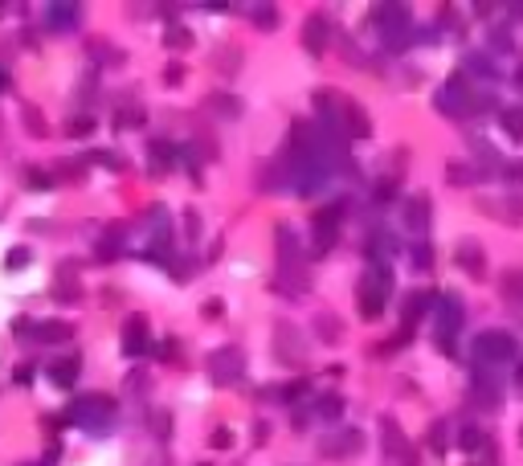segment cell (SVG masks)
<instances>
[{
    "instance_id": "1",
    "label": "cell",
    "mask_w": 523,
    "mask_h": 466,
    "mask_svg": "<svg viewBox=\"0 0 523 466\" xmlns=\"http://www.w3.org/2000/svg\"><path fill=\"white\" fill-rule=\"evenodd\" d=\"M66 421H78V425H86V430H111L115 425V401L107 393H86L82 401H74L70 409H66Z\"/></svg>"
},
{
    "instance_id": "2",
    "label": "cell",
    "mask_w": 523,
    "mask_h": 466,
    "mask_svg": "<svg viewBox=\"0 0 523 466\" xmlns=\"http://www.w3.org/2000/svg\"><path fill=\"white\" fill-rule=\"evenodd\" d=\"M147 348H151L147 319H143V315H131V319L123 324V352H127V356H143Z\"/></svg>"
},
{
    "instance_id": "3",
    "label": "cell",
    "mask_w": 523,
    "mask_h": 466,
    "mask_svg": "<svg viewBox=\"0 0 523 466\" xmlns=\"http://www.w3.org/2000/svg\"><path fill=\"white\" fill-rule=\"evenodd\" d=\"M209 376L217 385H229L233 376H241V352L238 348H221L217 356H209Z\"/></svg>"
},
{
    "instance_id": "4",
    "label": "cell",
    "mask_w": 523,
    "mask_h": 466,
    "mask_svg": "<svg viewBox=\"0 0 523 466\" xmlns=\"http://www.w3.org/2000/svg\"><path fill=\"white\" fill-rule=\"evenodd\" d=\"M478 360H511V352H515V340L511 335H503V331H487V335H478Z\"/></svg>"
},
{
    "instance_id": "5",
    "label": "cell",
    "mask_w": 523,
    "mask_h": 466,
    "mask_svg": "<svg viewBox=\"0 0 523 466\" xmlns=\"http://www.w3.org/2000/svg\"><path fill=\"white\" fill-rule=\"evenodd\" d=\"M360 450V430H339L323 442V458H348Z\"/></svg>"
},
{
    "instance_id": "6",
    "label": "cell",
    "mask_w": 523,
    "mask_h": 466,
    "mask_svg": "<svg viewBox=\"0 0 523 466\" xmlns=\"http://www.w3.org/2000/svg\"><path fill=\"white\" fill-rule=\"evenodd\" d=\"M78 373H82V360L78 356H66V360H49L46 376L57 385V389H70L74 380H78Z\"/></svg>"
},
{
    "instance_id": "7",
    "label": "cell",
    "mask_w": 523,
    "mask_h": 466,
    "mask_svg": "<svg viewBox=\"0 0 523 466\" xmlns=\"http://www.w3.org/2000/svg\"><path fill=\"white\" fill-rule=\"evenodd\" d=\"M303 46H307V53H315V58L327 49V17H319V13H315V17L303 25Z\"/></svg>"
},
{
    "instance_id": "8",
    "label": "cell",
    "mask_w": 523,
    "mask_h": 466,
    "mask_svg": "<svg viewBox=\"0 0 523 466\" xmlns=\"http://www.w3.org/2000/svg\"><path fill=\"white\" fill-rule=\"evenodd\" d=\"M307 352H303V340H299V331L290 324H278V360L286 364H294V360H303Z\"/></svg>"
},
{
    "instance_id": "9",
    "label": "cell",
    "mask_w": 523,
    "mask_h": 466,
    "mask_svg": "<svg viewBox=\"0 0 523 466\" xmlns=\"http://www.w3.org/2000/svg\"><path fill=\"white\" fill-rule=\"evenodd\" d=\"M78 21V4H46V29H57L66 33Z\"/></svg>"
},
{
    "instance_id": "10",
    "label": "cell",
    "mask_w": 523,
    "mask_h": 466,
    "mask_svg": "<svg viewBox=\"0 0 523 466\" xmlns=\"http://www.w3.org/2000/svg\"><path fill=\"white\" fill-rule=\"evenodd\" d=\"M29 335H33L37 344H66V340L74 335V327L53 319V324H33V331H29Z\"/></svg>"
},
{
    "instance_id": "11",
    "label": "cell",
    "mask_w": 523,
    "mask_h": 466,
    "mask_svg": "<svg viewBox=\"0 0 523 466\" xmlns=\"http://www.w3.org/2000/svg\"><path fill=\"white\" fill-rule=\"evenodd\" d=\"M384 442H388V446H384L388 454H401L405 466H417V454H413V450L405 446V434L397 430V425H393V421H384Z\"/></svg>"
},
{
    "instance_id": "12",
    "label": "cell",
    "mask_w": 523,
    "mask_h": 466,
    "mask_svg": "<svg viewBox=\"0 0 523 466\" xmlns=\"http://www.w3.org/2000/svg\"><path fill=\"white\" fill-rule=\"evenodd\" d=\"M405 225H409V229H426L429 225V201L426 197H413V201L405 205Z\"/></svg>"
},
{
    "instance_id": "13",
    "label": "cell",
    "mask_w": 523,
    "mask_h": 466,
    "mask_svg": "<svg viewBox=\"0 0 523 466\" xmlns=\"http://www.w3.org/2000/svg\"><path fill=\"white\" fill-rule=\"evenodd\" d=\"M344 115H348V131H352V135H368V131H372V123H368V115H364V107L344 102Z\"/></svg>"
},
{
    "instance_id": "14",
    "label": "cell",
    "mask_w": 523,
    "mask_h": 466,
    "mask_svg": "<svg viewBox=\"0 0 523 466\" xmlns=\"http://www.w3.org/2000/svg\"><path fill=\"white\" fill-rule=\"evenodd\" d=\"M458 262H462L470 274H482V250H478V241H462V246H458Z\"/></svg>"
},
{
    "instance_id": "15",
    "label": "cell",
    "mask_w": 523,
    "mask_h": 466,
    "mask_svg": "<svg viewBox=\"0 0 523 466\" xmlns=\"http://www.w3.org/2000/svg\"><path fill=\"white\" fill-rule=\"evenodd\" d=\"M499 291H503L507 303H519V299H523V270H507L503 282H499Z\"/></svg>"
},
{
    "instance_id": "16",
    "label": "cell",
    "mask_w": 523,
    "mask_h": 466,
    "mask_svg": "<svg viewBox=\"0 0 523 466\" xmlns=\"http://www.w3.org/2000/svg\"><path fill=\"white\" fill-rule=\"evenodd\" d=\"M205 107H209V111H217V115H225V119H238L241 115V102H238V98H229V94H213Z\"/></svg>"
},
{
    "instance_id": "17",
    "label": "cell",
    "mask_w": 523,
    "mask_h": 466,
    "mask_svg": "<svg viewBox=\"0 0 523 466\" xmlns=\"http://www.w3.org/2000/svg\"><path fill=\"white\" fill-rule=\"evenodd\" d=\"M25 180H29V188H37V192H46V188L57 185L49 168H29V172H25Z\"/></svg>"
},
{
    "instance_id": "18",
    "label": "cell",
    "mask_w": 523,
    "mask_h": 466,
    "mask_svg": "<svg viewBox=\"0 0 523 466\" xmlns=\"http://www.w3.org/2000/svg\"><path fill=\"white\" fill-rule=\"evenodd\" d=\"M33 262V254H29V246H13L8 254H4V270H25Z\"/></svg>"
},
{
    "instance_id": "19",
    "label": "cell",
    "mask_w": 523,
    "mask_h": 466,
    "mask_svg": "<svg viewBox=\"0 0 523 466\" xmlns=\"http://www.w3.org/2000/svg\"><path fill=\"white\" fill-rule=\"evenodd\" d=\"M164 46L168 49H189L192 46V33H189V29H180V25H172V29L164 33Z\"/></svg>"
},
{
    "instance_id": "20",
    "label": "cell",
    "mask_w": 523,
    "mask_h": 466,
    "mask_svg": "<svg viewBox=\"0 0 523 466\" xmlns=\"http://www.w3.org/2000/svg\"><path fill=\"white\" fill-rule=\"evenodd\" d=\"M25 131L37 135V140H46V123H41V111H37V107H25Z\"/></svg>"
},
{
    "instance_id": "21",
    "label": "cell",
    "mask_w": 523,
    "mask_h": 466,
    "mask_svg": "<svg viewBox=\"0 0 523 466\" xmlns=\"http://www.w3.org/2000/svg\"><path fill=\"white\" fill-rule=\"evenodd\" d=\"M90 131H95V119L90 115H78V119L66 123V135H74V140H82V135H90Z\"/></svg>"
},
{
    "instance_id": "22",
    "label": "cell",
    "mask_w": 523,
    "mask_h": 466,
    "mask_svg": "<svg viewBox=\"0 0 523 466\" xmlns=\"http://www.w3.org/2000/svg\"><path fill=\"white\" fill-rule=\"evenodd\" d=\"M238 66H241V49H238V46L221 49V58H217V70H221V74H225V70L233 74V70H238Z\"/></svg>"
},
{
    "instance_id": "23",
    "label": "cell",
    "mask_w": 523,
    "mask_h": 466,
    "mask_svg": "<svg viewBox=\"0 0 523 466\" xmlns=\"http://www.w3.org/2000/svg\"><path fill=\"white\" fill-rule=\"evenodd\" d=\"M315 327H319V335H323V340H339V335H344V327L335 324V319H327V315H319V319H315Z\"/></svg>"
},
{
    "instance_id": "24",
    "label": "cell",
    "mask_w": 523,
    "mask_h": 466,
    "mask_svg": "<svg viewBox=\"0 0 523 466\" xmlns=\"http://www.w3.org/2000/svg\"><path fill=\"white\" fill-rule=\"evenodd\" d=\"M49 172H53V180H57V176H66V180H82V164H70V160H62L57 168H49Z\"/></svg>"
},
{
    "instance_id": "25",
    "label": "cell",
    "mask_w": 523,
    "mask_h": 466,
    "mask_svg": "<svg viewBox=\"0 0 523 466\" xmlns=\"http://www.w3.org/2000/svg\"><path fill=\"white\" fill-rule=\"evenodd\" d=\"M151 160H156V168H160V164H172V143H164V140H156L151 143Z\"/></svg>"
},
{
    "instance_id": "26",
    "label": "cell",
    "mask_w": 523,
    "mask_h": 466,
    "mask_svg": "<svg viewBox=\"0 0 523 466\" xmlns=\"http://www.w3.org/2000/svg\"><path fill=\"white\" fill-rule=\"evenodd\" d=\"M209 446H213V450H229V446H233V430H225V425H221V430H213Z\"/></svg>"
},
{
    "instance_id": "27",
    "label": "cell",
    "mask_w": 523,
    "mask_h": 466,
    "mask_svg": "<svg viewBox=\"0 0 523 466\" xmlns=\"http://www.w3.org/2000/svg\"><path fill=\"white\" fill-rule=\"evenodd\" d=\"M53 299H57V303H78L82 291H78V286H53Z\"/></svg>"
},
{
    "instance_id": "28",
    "label": "cell",
    "mask_w": 523,
    "mask_h": 466,
    "mask_svg": "<svg viewBox=\"0 0 523 466\" xmlns=\"http://www.w3.org/2000/svg\"><path fill=\"white\" fill-rule=\"evenodd\" d=\"M140 123H143L140 107H127V111H119V127H140Z\"/></svg>"
},
{
    "instance_id": "29",
    "label": "cell",
    "mask_w": 523,
    "mask_h": 466,
    "mask_svg": "<svg viewBox=\"0 0 523 466\" xmlns=\"http://www.w3.org/2000/svg\"><path fill=\"white\" fill-rule=\"evenodd\" d=\"M503 119H507V131H511V135L519 140V135H523V111H507Z\"/></svg>"
},
{
    "instance_id": "30",
    "label": "cell",
    "mask_w": 523,
    "mask_h": 466,
    "mask_svg": "<svg viewBox=\"0 0 523 466\" xmlns=\"http://www.w3.org/2000/svg\"><path fill=\"white\" fill-rule=\"evenodd\" d=\"M13 380L29 389V385H33V364H17V368H13Z\"/></svg>"
},
{
    "instance_id": "31",
    "label": "cell",
    "mask_w": 523,
    "mask_h": 466,
    "mask_svg": "<svg viewBox=\"0 0 523 466\" xmlns=\"http://www.w3.org/2000/svg\"><path fill=\"white\" fill-rule=\"evenodd\" d=\"M274 17H278L274 8H258V21H254V25H258V29H274V25H278Z\"/></svg>"
},
{
    "instance_id": "32",
    "label": "cell",
    "mask_w": 523,
    "mask_h": 466,
    "mask_svg": "<svg viewBox=\"0 0 523 466\" xmlns=\"http://www.w3.org/2000/svg\"><path fill=\"white\" fill-rule=\"evenodd\" d=\"M458 442H462V450H478V442H482V438H478V430H462V438H458Z\"/></svg>"
},
{
    "instance_id": "33",
    "label": "cell",
    "mask_w": 523,
    "mask_h": 466,
    "mask_svg": "<svg viewBox=\"0 0 523 466\" xmlns=\"http://www.w3.org/2000/svg\"><path fill=\"white\" fill-rule=\"evenodd\" d=\"M95 160L102 168H123V156H111V152H95Z\"/></svg>"
},
{
    "instance_id": "34",
    "label": "cell",
    "mask_w": 523,
    "mask_h": 466,
    "mask_svg": "<svg viewBox=\"0 0 523 466\" xmlns=\"http://www.w3.org/2000/svg\"><path fill=\"white\" fill-rule=\"evenodd\" d=\"M184 225H189V233L196 237V233H201V213H196V209H189V213H184Z\"/></svg>"
},
{
    "instance_id": "35",
    "label": "cell",
    "mask_w": 523,
    "mask_h": 466,
    "mask_svg": "<svg viewBox=\"0 0 523 466\" xmlns=\"http://www.w3.org/2000/svg\"><path fill=\"white\" fill-rule=\"evenodd\" d=\"M376 197H381V201H388V197H397V180H381V188H376Z\"/></svg>"
},
{
    "instance_id": "36",
    "label": "cell",
    "mask_w": 523,
    "mask_h": 466,
    "mask_svg": "<svg viewBox=\"0 0 523 466\" xmlns=\"http://www.w3.org/2000/svg\"><path fill=\"white\" fill-rule=\"evenodd\" d=\"M176 348H180L176 340H164V344H160V360H176Z\"/></svg>"
},
{
    "instance_id": "37",
    "label": "cell",
    "mask_w": 523,
    "mask_h": 466,
    "mask_svg": "<svg viewBox=\"0 0 523 466\" xmlns=\"http://www.w3.org/2000/svg\"><path fill=\"white\" fill-rule=\"evenodd\" d=\"M164 78H168V82H180V78H184V66H176V62H172V66L164 70Z\"/></svg>"
},
{
    "instance_id": "38",
    "label": "cell",
    "mask_w": 523,
    "mask_h": 466,
    "mask_svg": "<svg viewBox=\"0 0 523 466\" xmlns=\"http://www.w3.org/2000/svg\"><path fill=\"white\" fill-rule=\"evenodd\" d=\"M413 258H417V266H429V262H433V254H429V246H417V254H413Z\"/></svg>"
},
{
    "instance_id": "39",
    "label": "cell",
    "mask_w": 523,
    "mask_h": 466,
    "mask_svg": "<svg viewBox=\"0 0 523 466\" xmlns=\"http://www.w3.org/2000/svg\"><path fill=\"white\" fill-rule=\"evenodd\" d=\"M319 409H323V418H335V409H339V397H332V401H323Z\"/></svg>"
},
{
    "instance_id": "40",
    "label": "cell",
    "mask_w": 523,
    "mask_h": 466,
    "mask_svg": "<svg viewBox=\"0 0 523 466\" xmlns=\"http://www.w3.org/2000/svg\"><path fill=\"white\" fill-rule=\"evenodd\" d=\"M205 315H209V319H217V315H221V299H209V303H205Z\"/></svg>"
},
{
    "instance_id": "41",
    "label": "cell",
    "mask_w": 523,
    "mask_h": 466,
    "mask_svg": "<svg viewBox=\"0 0 523 466\" xmlns=\"http://www.w3.org/2000/svg\"><path fill=\"white\" fill-rule=\"evenodd\" d=\"M266 434H270V425H266V421H258V425H254V438H258V442H266Z\"/></svg>"
},
{
    "instance_id": "42",
    "label": "cell",
    "mask_w": 523,
    "mask_h": 466,
    "mask_svg": "<svg viewBox=\"0 0 523 466\" xmlns=\"http://www.w3.org/2000/svg\"><path fill=\"white\" fill-rule=\"evenodd\" d=\"M8 86H13V74H8L4 66H0V91H8Z\"/></svg>"
},
{
    "instance_id": "43",
    "label": "cell",
    "mask_w": 523,
    "mask_h": 466,
    "mask_svg": "<svg viewBox=\"0 0 523 466\" xmlns=\"http://www.w3.org/2000/svg\"><path fill=\"white\" fill-rule=\"evenodd\" d=\"M0 17H4V4H0Z\"/></svg>"
},
{
    "instance_id": "44",
    "label": "cell",
    "mask_w": 523,
    "mask_h": 466,
    "mask_svg": "<svg viewBox=\"0 0 523 466\" xmlns=\"http://www.w3.org/2000/svg\"><path fill=\"white\" fill-rule=\"evenodd\" d=\"M519 82H523V70H519Z\"/></svg>"
},
{
    "instance_id": "45",
    "label": "cell",
    "mask_w": 523,
    "mask_h": 466,
    "mask_svg": "<svg viewBox=\"0 0 523 466\" xmlns=\"http://www.w3.org/2000/svg\"><path fill=\"white\" fill-rule=\"evenodd\" d=\"M519 438H523V430H519Z\"/></svg>"
}]
</instances>
